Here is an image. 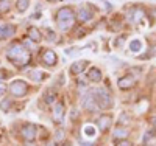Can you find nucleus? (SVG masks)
<instances>
[{
	"label": "nucleus",
	"instance_id": "nucleus-1",
	"mask_svg": "<svg viewBox=\"0 0 156 146\" xmlns=\"http://www.w3.org/2000/svg\"><path fill=\"white\" fill-rule=\"evenodd\" d=\"M6 55H8L9 61L14 62L16 65H25V64L30 62V53L19 44L11 45L6 51Z\"/></svg>",
	"mask_w": 156,
	"mask_h": 146
},
{
	"label": "nucleus",
	"instance_id": "nucleus-2",
	"mask_svg": "<svg viewBox=\"0 0 156 146\" xmlns=\"http://www.w3.org/2000/svg\"><path fill=\"white\" fill-rule=\"evenodd\" d=\"M75 22V12L70 9V8H61L56 14V23L59 26V30L62 31H67L70 26L73 25Z\"/></svg>",
	"mask_w": 156,
	"mask_h": 146
},
{
	"label": "nucleus",
	"instance_id": "nucleus-3",
	"mask_svg": "<svg viewBox=\"0 0 156 146\" xmlns=\"http://www.w3.org/2000/svg\"><path fill=\"white\" fill-rule=\"evenodd\" d=\"M94 95H95V101L98 104L100 109H111L112 107V95L105 89V87H100V89H94Z\"/></svg>",
	"mask_w": 156,
	"mask_h": 146
},
{
	"label": "nucleus",
	"instance_id": "nucleus-4",
	"mask_svg": "<svg viewBox=\"0 0 156 146\" xmlns=\"http://www.w3.org/2000/svg\"><path fill=\"white\" fill-rule=\"evenodd\" d=\"M81 106L86 109V110H90V112H95L98 110V104L95 101V95H94V90H87V93L83 95L81 98Z\"/></svg>",
	"mask_w": 156,
	"mask_h": 146
},
{
	"label": "nucleus",
	"instance_id": "nucleus-5",
	"mask_svg": "<svg viewBox=\"0 0 156 146\" xmlns=\"http://www.w3.org/2000/svg\"><path fill=\"white\" fill-rule=\"evenodd\" d=\"M9 92H11L12 97L22 98L27 93V84H25V81H22V79H14V81L9 84Z\"/></svg>",
	"mask_w": 156,
	"mask_h": 146
},
{
	"label": "nucleus",
	"instance_id": "nucleus-6",
	"mask_svg": "<svg viewBox=\"0 0 156 146\" xmlns=\"http://www.w3.org/2000/svg\"><path fill=\"white\" fill-rule=\"evenodd\" d=\"M36 134H37V127H36L34 124H31V123L25 124V126L22 127V137H23V140L33 141V140L36 138Z\"/></svg>",
	"mask_w": 156,
	"mask_h": 146
},
{
	"label": "nucleus",
	"instance_id": "nucleus-7",
	"mask_svg": "<svg viewBox=\"0 0 156 146\" xmlns=\"http://www.w3.org/2000/svg\"><path fill=\"white\" fill-rule=\"evenodd\" d=\"M53 121L55 123H62V118H64V104L61 103V101H58L56 104H55V107H53Z\"/></svg>",
	"mask_w": 156,
	"mask_h": 146
},
{
	"label": "nucleus",
	"instance_id": "nucleus-8",
	"mask_svg": "<svg viewBox=\"0 0 156 146\" xmlns=\"http://www.w3.org/2000/svg\"><path fill=\"white\" fill-rule=\"evenodd\" d=\"M87 59H80V61H75L72 65H70V72L73 73V75H80V73H83L84 70H86V67H87Z\"/></svg>",
	"mask_w": 156,
	"mask_h": 146
},
{
	"label": "nucleus",
	"instance_id": "nucleus-9",
	"mask_svg": "<svg viewBox=\"0 0 156 146\" xmlns=\"http://www.w3.org/2000/svg\"><path fill=\"white\" fill-rule=\"evenodd\" d=\"M117 84H119V87L120 89H131L134 84H136V78L134 76H131V75H126V76H123V78H120L119 81H117Z\"/></svg>",
	"mask_w": 156,
	"mask_h": 146
},
{
	"label": "nucleus",
	"instance_id": "nucleus-10",
	"mask_svg": "<svg viewBox=\"0 0 156 146\" xmlns=\"http://www.w3.org/2000/svg\"><path fill=\"white\" fill-rule=\"evenodd\" d=\"M128 19H129V22H133V23L140 22L142 19H144V9L142 8H133L131 11L128 12Z\"/></svg>",
	"mask_w": 156,
	"mask_h": 146
},
{
	"label": "nucleus",
	"instance_id": "nucleus-11",
	"mask_svg": "<svg viewBox=\"0 0 156 146\" xmlns=\"http://www.w3.org/2000/svg\"><path fill=\"white\" fill-rule=\"evenodd\" d=\"M42 59H44V62H45L47 65H55L58 58H56V53H55L53 50H45Z\"/></svg>",
	"mask_w": 156,
	"mask_h": 146
},
{
	"label": "nucleus",
	"instance_id": "nucleus-12",
	"mask_svg": "<svg viewBox=\"0 0 156 146\" xmlns=\"http://www.w3.org/2000/svg\"><path fill=\"white\" fill-rule=\"evenodd\" d=\"M87 79H89V81H92V83H100V79H101V72H100V69L90 67L89 72H87Z\"/></svg>",
	"mask_w": 156,
	"mask_h": 146
},
{
	"label": "nucleus",
	"instance_id": "nucleus-13",
	"mask_svg": "<svg viewBox=\"0 0 156 146\" xmlns=\"http://www.w3.org/2000/svg\"><path fill=\"white\" fill-rule=\"evenodd\" d=\"M129 51L131 53H140L142 51V48H144V44H142V41L140 39H131V41H129Z\"/></svg>",
	"mask_w": 156,
	"mask_h": 146
},
{
	"label": "nucleus",
	"instance_id": "nucleus-14",
	"mask_svg": "<svg viewBox=\"0 0 156 146\" xmlns=\"http://www.w3.org/2000/svg\"><path fill=\"white\" fill-rule=\"evenodd\" d=\"M111 123H112V118H111L109 115H103V117L98 118V127H100L101 132H105V131L111 126Z\"/></svg>",
	"mask_w": 156,
	"mask_h": 146
},
{
	"label": "nucleus",
	"instance_id": "nucleus-15",
	"mask_svg": "<svg viewBox=\"0 0 156 146\" xmlns=\"http://www.w3.org/2000/svg\"><path fill=\"white\" fill-rule=\"evenodd\" d=\"M78 17H80V20H83V22H89L94 17V12L90 9H87V8H80L78 9Z\"/></svg>",
	"mask_w": 156,
	"mask_h": 146
},
{
	"label": "nucleus",
	"instance_id": "nucleus-16",
	"mask_svg": "<svg viewBox=\"0 0 156 146\" xmlns=\"http://www.w3.org/2000/svg\"><path fill=\"white\" fill-rule=\"evenodd\" d=\"M83 134H84V137H87V138H94V137L97 135V127L92 126V124H87V126L83 127Z\"/></svg>",
	"mask_w": 156,
	"mask_h": 146
},
{
	"label": "nucleus",
	"instance_id": "nucleus-17",
	"mask_svg": "<svg viewBox=\"0 0 156 146\" xmlns=\"http://www.w3.org/2000/svg\"><path fill=\"white\" fill-rule=\"evenodd\" d=\"M28 37L31 39V41H36V42L42 39L41 31H39V30L36 28V26H30V28H28Z\"/></svg>",
	"mask_w": 156,
	"mask_h": 146
},
{
	"label": "nucleus",
	"instance_id": "nucleus-18",
	"mask_svg": "<svg viewBox=\"0 0 156 146\" xmlns=\"http://www.w3.org/2000/svg\"><path fill=\"white\" fill-rule=\"evenodd\" d=\"M14 34V28L11 25H0V36L2 37H9Z\"/></svg>",
	"mask_w": 156,
	"mask_h": 146
},
{
	"label": "nucleus",
	"instance_id": "nucleus-19",
	"mask_svg": "<svg viewBox=\"0 0 156 146\" xmlns=\"http://www.w3.org/2000/svg\"><path fill=\"white\" fill-rule=\"evenodd\" d=\"M28 76L33 79V81H42V79L45 78L44 72H41V70H30L28 72Z\"/></svg>",
	"mask_w": 156,
	"mask_h": 146
},
{
	"label": "nucleus",
	"instance_id": "nucleus-20",
	"mask_svg": "<svg viewBox=\"0 0 156 146\" xmlns=\"http://www.w3.org/2000/svg\"><path fill=\"white\" fill-rule=\"evenodd\" d=\"M55 98H56V93L53 90H47L45 92V95H44V101L47 104H51V103H55Z\"/></svg>",
	"mask_w": 156,
	"mask_h": 146
},
{
	"label": "nucleus",
	"instance_id": "nucleus-21",
	"mask_svg": "<svg viewBox=\"0 0 156 146\" xmlns=\"http://www.w3.org/2000/svg\"><path fill=\"white\" fill-rule=\"evenodd\" d=\"M114 138H125L126 135H128V131L126 129H122V127H117V129H114Z\"/></svg>",
	"mask_w": 156,
	"mask_h": 146
},
{
	"label": "nucleus",
	"instance_id": "nucleus-22",
	"mask_svg": "<svg viewBox=\"0 0 156 146\" xmlns=\"http://www.w3.org/2000/svg\"><path fill=\"white\" fill-rule=\"evenodd\" d=\"M28 5H30V0H17L16 8H17V11H19V12H23L25 9L28 8Z\"/></svg>",
	"mask_w": 156,
	"mask_h": 146
},
{
	"label": "nucleus",
	"instance_id": "nucleus-23",
	"mask_svg": "<svg viewBox=\"0 0 156 146\" xmlns=\"http://www.w3.org/2000/svg\"><path fill=\"white\" fill-rule=\"evenodd\" d=\"M11 8L9 0H0V12H6Z\"/></svg>",
	"mask_w": 156,
	"mask_h": 146
},
{
	"label": "nucleus",
	"instance_id": "nucleus-24",
	"mask_svg": "<svg viewBox=\"0 0 156 146\" xmlns=\"http://www.w3.org/2000/svg\"><path fill=\"white\" fill-rule=\"evenodd\" d=\"M47 39L50 42H55L56 41V36H55V31L53 30H47Z\"/></svg>",
	"mask_w": 156,
	"mask_h": 146
},
{
	"label": "nucleus",
	"instance_id": "nucleus-25",
	"mask_svg": "<svg viewBox=\"0 0 156 146\" xmlns=\"http://www.w3.org/2000/svg\"><path fill=\"white\" fill-rule=\"evenodd\" d=\"M128 120H129V115H128V114H125V112H123V114H120V121H119L120 124H126V123H128Z\"/></svg>",
	"mask_w": 156,
	"mask_h": 146
},
{
	"label": "nucleus",
	"instance_id": "nucleus-26",
	"mask_svg": "<svg viewBox=\"0 0 156 146\" xmlns=\"http://www.w3.org/2000/svg\"><path fill=\"white\" fill-rule=\"evenodd\" d=\"M115 146H133V144L123 138V140H117V141H115Z\"/></svg>",
	"mask_w": 156,
	"mask_h": 146
},
{
	"label": "nucleus",
	"instance_id": "nucleus-27",
	"mask_svg": "<svg viewBox=\"0 0 156 146\" xmlns=\"http://www.w3.org/2000/svg\"><path fill=\"white\" fill-rule=\"evenodd\" d=\"M5 92H6V84L3 81H0V97H3Z\"/></svg>",
	"mask_w": 156,
	"mask_h": 146
},
{
	"label": "nucleus",
	"instance_id": "nucleus-28",
	"mask_svg": "<svg viewBox=\"0 0 156 146\" xmlns=\"http://www.w3.org/2000/svg\"><path fill=\"white\" fill-rule=\"evenodd\" d=\"M64 81H66V78H64V75H59L58 76V81H56V86H62Z\"/></svg>",
	"mask_w": 156,
	"mask_h": 146
},
{
	"label": "nucleus",
	"instance_id": "nucleus-29",
	"mask_svg": "<svg viewBox=\"0 0 156 146\" xmlns=\"http://www.w3.org/2000/svg\"><path fill=\"white\" fill-rule=\"evenodd\" d=\"M8 104H9V100H6V101H3L2 103V107H3V110H8L6 107H8Z\"/></svg>",
	"mask_w": 156,
	"mask_h": 146
},
{
	"label": "nucleus",
	"instance_id": "nucleus-30",
	"mask_svg": "<svg viewBox=\"0 0 156 146\" xmlns=\"http://www.w3.org/2000/svg\"><path fill=\"white\" fill-rule=\"evenodd\" d=\"M151 124H153V127L156 129V117H153V118H151Z\"/></svg>",
	"mask_w": 156,
	"mask_h": 146
},
{
	"label": "nucleus",
	"instance_id": "nucleus-31",
	"mask_svg": "<svg viewBox=\"0 0 156 146\" xmlns=\"http://www.w3.org/2000/svg\"><path fill=\"white\" fill-rule=\"evenodd\" d=\"M81 144H83V146H94L92 143H84V141H81Z\"/></svg>",
	"mask_w": 156,
	"mask_h": 146
},
{
	"label": "nucleus",
	"instance_id": "nucleus-32",
	"mask_svg": "<svg viewBox=\"0 0 156 146\" xmlns=\"http://www.w3.org/2000/svg\"><path fill=\"white\" fill-rule=\"evenodd\" d=\"M28 146H33V144H28Z\"/></svg>",
	"mask_w": 156,
	"mask_h": 146
}]
</instances>
